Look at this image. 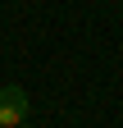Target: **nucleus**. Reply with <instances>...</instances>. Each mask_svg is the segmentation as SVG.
Returning <instances> with one entry per match:
<instances>
[{"mask_svg": "<svg viewBox=\"0 0 123 128\" xmlns=\"http://www.w3.org/2000/svg\"><path fill=\"white\" fill-rule=\"evenodd\" d=\"M23 128H32V124H23Z\"/></svg>", "mask_w": 123, "mask_h": 128, "instance_id": "obj_2", "label": "nucleus"}, {"mask_svg": "<svg viewBox=\"0 0 123 128\" xmlns=\"http://www.w3.org/2000/svg\"><path fill=\"white\" fill-rule=\"evenodd\" d=\"M23 124H27V92L0 87V128H23Z\"/></svg>", "mask_w": 123, "mask_h": 128, "instance_id": "obj_1", "label": "nucleus"}]
</instances>
